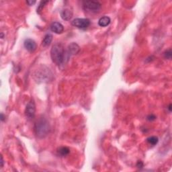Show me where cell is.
I'll use <instances>...</instances> for the list:
<instances>
[{
	"label": "cell",
	"mask_w": 172,
	"mask_h": 172,
	"mask_svg": "<svg viewBox=\"0 0 172 172\" xmlns=\"http://www.w3.org/2000/svg\"><path fill=\"white\" fill-rule=\"evenodd\" d=\"M51 57L53 63L61 65L66 59V53L61 43H57L52 47L51 50Z\"/></svg>",
	"instance_id": "obj_1"
},
{
	"label": "cell",
	"mask_w": 172,
	"mask_h": 172,
	"mask_svg": "<svg viewBox=\"0 0 172 172\" xmlns=\"http://www.w3.org/2000/svg\"><path fill=\"white\" fill-rule=\"evenodd\" d=\"M34 79L38 83H47L53 79V73L45 65H41L34 73Z\"/></svg>",
	"instance_id": "obj_2"
},
{
	"label": "cell",
	"mask_w": 172,
	"mask_h": 172,
	"mask_svg": "<svg viewBox=\"0 0 172 172\" xmlns=\"http://www.w3.org/2000/svg\"><path fill=\"white\" fill-rule=\"evenodd\" d=\"M35 131L37 136L40 139L47 137L50 132V125L48 121L45 118H41L36 122Z\"/></svg>",
	"instance_id": "obj_3"
},
{
	"label": "cell",
	"mask_w": 172,
	"mask_h": 172,
	"mask_svg": "<svg viewBox=\"0 0 172 172\" xmlns=\"http://www.w3.org/2000/svg\"><path fill=\"white\" fill-rule=\"evenodd\" d=\"M83 9L86 11L90 12L96 13L98 12L100 9H101L102 5L99 1H85L83 3Z\"/></svg>",
	"instance_id": "obj_4"
},
{
	"label": "cell",
	"mask_w": 172,
	"mask_h": 172,
	"mask_svg": "<svg viewBox=\"0 0 172 172\" xmlns=\"http://www.w3.org/2000/svg\"><path fill=\"white\" fill-rule=\"evenodd\" d=\"M71 24L77 28L85 29L90 25V20L87 18H75L71 22Z\"/></svg>",
	"instance_id": "obj_5"
},
{
	"label": "cell",
	"mask_w": 172,
	"mask_h": 172,
	"mask_svg": "<svg viewBox=\"0 0 172 172\" xmlns=\"http://www.w3.org/2000/svg\"><path fill=\"white\" fill-rule=\"evenodd\" d=\"M26 116L28 119H33L35 116L36 114V105L34 100L32 99L27 104L25 110Z\"/></svg>",
	"instance_id": "obj_6"
},
{
	"label": "cell",
	"mask_w": 172,
	"mask_h": 172,
	"mask_svg": "<svg viewBox=\"0 0 172 172\" xmlns=\"http://www.w3.org/2000/svg\"><path fill=\"white\" fill-rule=\"evenodd\" d=\"M24 47L25 49L28 51L30 52V53H33L37 49V45L34 40L31 39H26L24 42Z\"/></svg>",
	"instance_id": "obj_7"
},
{
	"label": "cell",
	"mask_w": 172,
	"mask_h": 172,
	"mask_svg": "<svg viewBox=\"0 0 172 172\" xmlns=\"http://www.w3.org/2000/svg\"><path fill=\"white\" fill-rule=\"evenodd\" d=\"M80 51L79 46L75 43H72L71 44L68 46L67 52L66 53V56H71V55H75L77 53H79Z\"/></svg>",
	"instance_id": "obj_8"
},
{
	"label": "cell",
	"mask_w": 172,
	"mask_h": 172,
	"mask_svg": "<svg viewBox=\"0 0 172 172\" xmlns=\"http://www.w3.org/2000/svg\"><path fill=\"white\" fill-rule=\"evenodd\" d=\"M50 28H51V30L52 32H53L55 34H57V35L62 34L64 31L63 25L60 22H54L52 23Z\"/></svg>",
	"instance_id": "obj_9"
},
{
	"label": "cell",
	"mask_w": 172,
	"mask_h": 172,
	"mask_svg": "<svg viewBox=\"0 0 172 172\" xmlns=\"http://www.w3.org/2000/svg\"><path fill=\"white\" fill-rule=\"evenodd\" d=\"M61 17L63 20L69 21L73 17V12L69 8H65L61 12Z\"/></svg>",
	"instance_id": "obj_10"
},
{
	"label": "cell",
	"mask_w": 172,
	"mask_h": 172,
	"mask_svg": "<svg viewBox=\"0 0 172 172\" xmlns=\"http://www.w3.org/2000/svg\"><path fill=\"white\" fill-rule=\"evenodd\" d=\"M111 22V19L110 18V17L104 16L100 18L98 20V24L101 27H106L108 26Z\"/></svg>",
	"instance_id": "obj_11"
},
{
	"label": "cell",
	"mask_w": 172,
	"mask_h": 172,
	"mask_svg": "<svg viewBox=\"0 0 172 172\" xmlns=\"http://www.w3.org/2000/svg\"><path fill=\"white\" fill-rule=\"evenodd\" d=\"M52 41H53V35L51 34H47L44 37L42 45L43 47H48L51 45Z\"/></svg>",
	"instance_id": "obj_12"
},
{
	"label": "cell",
	"mask_w": 172,
	"mask_h": 172,
	"mask_svg": "<svg viewBox=\"0 0 172 172\" xmlns=\"http://www.w3.org/2000/svg\"><path fill=\"white\" fill-rule=\"evenodd\" d=\"M57 152H58V153H59V155L64 157V156L67 155L69 153L70 150L69 148L67 147H61L58 149Z\"/></svg>",
	"instance_id": "obj_13"
},
{
	"label": "cell",
	"mask_w": 172,
	"mask_h": 172,
	"mask_svg": "<svg viewBox=\"0 0 172 172\" xmlns=\"http://www.w3.org/2000/svg\"><path fill=\"white\" fill-rule=\"evenodd\" d=\"M147 141L148 142V143L150 144L151 145H156L159 142V139L157 137H155V136H152V137H150L149 138H147Z\"/></svg>",
	"instance_id": "obj_14"
},
{
	"label": "cell",
	"mask_w": 172,
	"mask_h": 172,
	"mask_svg": "<svg viewBox=\"0 0 172 172\" xmlns=\"http://www.w3.org/2000/svg\"><path fill=\"white\" fill-rule=\"evenodd\" d=\"M49 3V1H41V2H40V3H39V6H38L37 9V13L38 14H41L42 10H43V8H44V7H45L46 5V4H47V3Z\"/></svg>",
	"instance_id": "obj_15"
},
{
	"label": "cell",
	"mask_w": 172,
	"mask_h": 172,
	"mask_svg": "<svg viewBox=\"0 0 172 172\" xmlns=\"http://www.w3.org/2000/svg\"><path fill=\"white\" fill-rule=\"evenodd\" d=\"M171 55H172V53H171V49L167 50V51H165V53H164V57H165V59H171Z\"/></svg>",
	"instance_id": "obj_16"
},
{
	"label": "cell",
	"mask_w": 172,
	"mask_h": 172,
	"mask_svg": "<svg viewBox=\"0 0 172 172\" xmlns=\"http://www.w3.org/2000/svg\"><path fill=\"white\" fill-rule=\"evenodd\" d=\"M156 119L155 116L153 115V114H151V115H149L147 118V119L149 121H155Z\"/></svg>",
	"instance_id": "obj_17"
},
{
	"label": "cell",
	"mask_w": 172,
	"mask_h": 172,
	"mask_svg": "<svg viewBox=\"0 0 172 172\" xmlns=\"http://www.w3.org/2000/svg\"><path fill=\"white\" fill-rule=\"evenodd\" d=\"M137 167H143V163L141 161H139L137 162Z\"/></svg>",
	"instance_id": "obj_18"
},
{
	"label": "cell",
	"mask_w": 172,
	"mask_h": 172,
	"mask_svg": "<svg viewBox=\"0 0 172 172\" xmlns=\"http://www.w3.org/2000/svg\"><path fill=\"white\" fill-rule=\"evenodd\" d=\"M27 4H28V5L31 6V5H33L34 4L36 3V1H26Z\"/></svg>",
	"instance_id": "obj_19"
},
{
	"label": "cell",
	"mask_w": 172,
	"mask_h": 172,
	"mask_svg": "<svg viewBox=\"0 0 172 172\" xmlns=\"http://www.w3.org/2000/svg\"><path fill=\"white\" fill-rule=\"evenodd\" d=\"M3 167V156L1 155V167L2 168Z\"/></svg>",
	"instance_id": "obj_20"
},
{
	"label": "cell",
	"mask_w": 172,
	"mask_h": 172,
	"mask_svg": "<svg viewBox=\"0 0 172 172\" xmlns=\"http://www.w3.org/2000/svg\"><path fill=\"white\" fill-rule=\"evenodd\" d=\"M4 119H5V118H4V116H3V114L1 113V121H4Z\"/></svg>",
	"instance_id": "obj_21"
},
{
	"label": "cell",
	"mask_w": 172,
	"mask_h": 172,
	"mask_svg": "<svg viewBox=\"0 0 172 172\" xmlns=\"http://www.w3.org/2000/svg\"><path fill=\"white\" fill-rule=\"evenodd\" d=\"M171 104H169V111L171 112Z\"/></svg>",
	"instance_id": "obj_22"
},
{
	"label": "cell",
	"mask_w": 172,
	"mask_h": 172,
	"mask_svg": "<svg viewBox=\"0 0 172 172\" xmlns=\"http://www.w3.org/2000/svg\"><path fill=\"white\" fill-rule=\"evenodd\" d=\"M1 39H3V33H1Z\"/></svg>",
	"instance_id": "obj_23"
}]
</instances>
